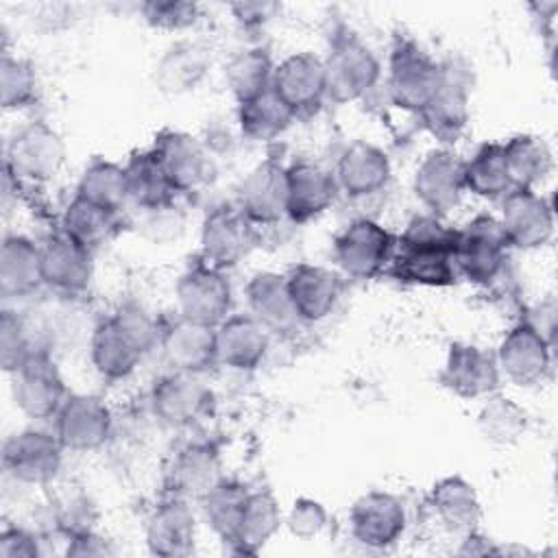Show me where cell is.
<instances>
[{
  "instance_id": "1",
  "label": "cell",
  "mask_w": 558,
  "mask_h": 558,
  "mask_svg": "<svg viewBox=\"0 0 558 558\" xmlns=\"http://www.w3.org/2000/svg\"><path fill=\"white\" fill-rule=\"evenodd\" d=\"M458 229L447 227L438 216H414L397 238L388 272L408 286L449 288L458 281L453 262Z\"/></svg>"
},
{
  "instance_id": "2",
  "label": "cell",
  "mask_w": 558,
  "mask_h": 558,
  "mask_svg": "<svg viewBox=\"0 0 558 558\" xmlns=\"http://www.w3.org/2000/svg\"><path fill=\"white\" fill-rule=\"evenodd\" d=\"M159 338L161 325L142 305L124 303L92 329V366L102 379H126L135 373L144 355L159 347Z\"/></svg>"
},
{
  "instance_id": "3",
  "label": "cell",
  "mask_w": 558,
  "mask_h": 558,
  "mask_svg": "<svg viewBox=\"0 0 558 558\" xmlns=\"http://www.w3.org/2000/svg\"><path fill=\"white\" fill-rule=\"evenodd\" d=\"M327 98L347 105L364 98L381 76V65L368 44L355 33L340 31L333 35L327 57H323Z\"/></svg>"
},
{
  "instance_id": "4",
  "label": "cell",
  "mask_w": 558,
  "mask_h": 558,
  "mask_svg": "<svg viewBox=\"0 0 558 558\" xmlns=\"http://www.w3.org/2000/svg\"><path fill=\"white\" fill-rule=\"evenodd\" d=\"M442 63L425 52L414 39L397 37L388 57V96L395 107L408 113H421L436 92Z\"/></svg>"
},
{
  "instance_id": "5",
  "label": "cell",
  "mask_w": 558,
  "mask_h": 558,
  "mask_svg": "<svg viewBox=\"0 0 558 558\" xmlns=\"http://www.w3.org/2000/svg\"><path fill=\"white\" fill-rule=\"evenodd\" d=\"M510 244L495 216L480 214L471 218L456 235L453 262L458 277L475 286H490L501 277L508 264Z\"/></svg>"
},
{
  "instance_id": "6",
  "label": "cell",
  "mask_w": 558,
  "mask_h": 558,
  "mask_svg": "<svg viewBox=\"0 0 558 558\" xmlns=\"http://www.w3.org/2000/svg\"><path fill=\"white\" fill-rule=\"evenodd\" d=\"M397 238L377 220L357 218L333 240V262L342 277L368 281L388 270Z\"/></svg>"
},
{
  "instance_id": "7",
  "label": "cell",
  "mask_w": 558,
  "mask_h": 558,
  "mask_svg": "<svg viewBox=\"0 0 558 558\" xmlns=\"http://www.w3.org/2000/svg\"><path fill=\"white\" fill-rule=\"evenodd\" d=\"M65 161L63 137L44 120L20 126L4 150V172L15 181L46 183L59 174Z\"/></svg>"
},
{
  "instance_id": "8",
  "label": "cell",
  "mask_w": 558,
  "mask_h": 558,
  "mask_svg": "<svg viewBox=\"0 0 558 558\" xmlns=\"http://www.w3.org/2000/svg\"><path fill=\"white\" fill-rule=\"evenodd\" d=\"M174 294L179 316L187 320L218 327L225 318L231 316L233 290L229 277L225 275V270L214 268L203 259L181 272Z\"/></svg>"
},
{
  "instance_id": "9",
  "label": "cell",
  "mask_w": 558,
  "mask_h": 558,
  "mask_svg": "<svg viewBox=\"0 0 558 558\" xmlns=\"http://www.w3.org/2000/svg\"><path fill=\"white\" fill-rule=\"evenodd\" d=\"M63 451L54 432L28 427L7 438L2 447V469L17 484L46 486L59 475Z\"/></svg>"
},
{
  "instance_id": "10",
  "label": "cell",
  "mask_w": 558,
  "mask_h": 558,
  "mask_svg": "<svg viewBox=\"0 0 558 558\" xmlns=\"http://www.w3.org/2000/svg\"><path fill=\"white\" fill-rule=\"evenodd\" d=\"M471 76L458 61H442V74L429 102L418 113L425 131L442 146L456 144L469 124Z\"/></svg>"
},
{
  "instance_id": "11",
  "label": "cell",
  "mask_w": 558,
  "mask_h": 558,
  "mask_svg": "<svg viewBox=\"0 0 558 558\" xmlns=\"http://www.w3.org/2000/svg\"><path fill=\"white\" fill-rule=\"evenodd\" d=\"M257 244V227L233 205H218L201 225V257L205 264L229 270Z\"/></svg>"
},
{
  "instance_id": "12",
  "label": "cell",
  "mask_w": 558,
  "mask_h": 558,
  "mask_svg": "<svg viewBox=\"0 0 558 558\" xmlns=\"http://www.w3.org/2000/svg\"><path fill=\"white\" fill-rule=\"evenodd\" d=\"M214 401L211 390L201 381V375L168 371L155 379L148 392V408L153 416L170 427L185 429L196 425Z\"/></svg>"
},
{
  "instance_id": "13",
  "label": "cell",
  "mask_w": 558,
  "mask_h": 558,
  "mask_svg": "<svg viewBox=\"0 0 558 558\" xmlns=\"http://www.w3.org/2000/svg\"><path fill=\"white\" fill-rule=\"evenodd\" d=\"M13 375V399L20 412L35 421L54 418L63 401L68 399V388L63 375L52 360L48 349L35 351Z\"/></svg>"
},
{
  "instance_id": "14",
  "label": "cell",
  "mask_w": 558,
  "mask_h": 558,
  "mask_svg": "<svg viewBox=\"0 0 558 558\" xmlns=\"http://www.w3.org/2000/svg\"><path fill=\"white\" fill-rule=\"evenodd\" d=\"M54 434L65 451H96L100 449L113 429V416L109 405L98 395L74 392L68 395L59 412L54 414Z\"/></svg>"
},
{
  "instance_id": "15",
  "label": "cell",
  "mask_w": 558,
  "mask_h": 558,
  "mask_svg": "<svg viewBox=\"0 0 558 558\" xmlns=\"http://www.w3.org/2000/svg\"><path fill=\"white\" fill-rule=\"evenodd\" d=\"M510 248L534 251L554 238V205L536 190L512 187L501 198V216L497 218Z\"/></svg>"
},
{
  "instance_id": "16",
  "label": "cell",
  "mask_w": 558,
  "mask_h": 558,
  "mask_svg": "<svg viewBox=\"0 0 558 558\" xmlns=\"http://www.w3.org/2000/svg\"><path fill=\"white\" fill-rule=\"evenodd\" d=\"M551 347L554 342L523 318L508 329L497 347L499 373L514 386L541 384L551 368Z\"/></svg>"
},
{
  "instance_id": "17",
  "label": "cell",
  "mask_w": 558,
  "mask_h": 558,
  "mask_svg": "<svg viewBox=\"0 0 558 558\" xmlns=\"http://www.w3.org/2000/svg\"><path fill=\"white\" fill-rule=\"evenodd\" d=\"M150 150L177 194L196 192L214 172L207 148L190 133L163 129L155 135Z\"/></svg>"
},
{
  "instance_id": "18",
  "label": "cell",
  "mask_w": 558,
  "mask_h": 558,
  "mask_svg": "<svg viewBox=\"0 0 558 558\" xmlns=\"http://www.w3.org/2000/svg\"><path fill=\"white\" fill-rule=\"evenodd\" d=\"M403 501L388 490H368L349 510V530L355 543L368 549H388L405 532Z\"/></svg>"
},
{
  "instance_id": "19",
  "label": "cell",
  "mask_w": 558,
  "mask_h": 558,
  "mask_svg": "<svg viewBox=\"0 0 558 558\" xmlns=\"http://www.w3.org/2000/svg\"><path fill=\"white\" fill-rule=\"evenodd\" d=\"M438 379L460 399H486L497 392L501 373L493 353L477 344L451 342Z\"/></svg>"
},
{
  "instance_id": "20",
  "label": "cell",
  "mask_w": 558,
  "mask_h": 558,
  "mask_svg": "<svg viewBox=\"0 0 558 558\" xmlns=\"http://www.w3.org/2000/svg\"><path fill=\"white\" fill-rule=\"evenodd\" d=\"M412 190L427 214L442 218L464 194L462 159L447 146L429 150L414 170Z\"/></svg>"
},
{
  "instance_id": "21",
  "label": "cell",
  "mask_w": 558,
  "mask_h": 558,
  "mask_svg": "<svg viewBox=\"0 0 558 558\" xmlns=\"http://www.w3.org/2000/svg\"><path fill=\"white\" fill-rule=\"evenodd\" d=\"M272 94L294 113H312L327 98L323 59L314 52H294L275 65Z\"/></svg>"
},
{
  "instance_id": "22",
  "label": "cell",
  "mask_w": 558,
  "mask_h": 558,
  "mask_svg": "<svg viewBox=\"0 0 558 558\" xmlns=\"http://www.w3.org/2000/svg\"><path fill=\"white\" fill-rule=\"evenodd\" d=\"M220 449L209 440L185 442L174 451L166 469L170 495L183 499H203L222 480Z\"/></svg>"
},
{
  "instance_id": "23",
  "label": "cell",
  "mask_w": 558,
  "mask_h": 558,
  "mask_svg": "<svg viewBox=\"0 0 558 558\" xmlns=\"http://www.w3.org/2000/svg\"><path fill=\"white\" fill-rule=\"evenodd\" d=\"M338 185L323 166L299 159L286 166V218L305 225L323 216L336 201Z\"/></svg>"
},
{
  "instance_id": "24",
  "label": "cell",
  "mask_w": 558,
  "mask_h": 558,
  "mask_svg": "<svg viewBox=\"0 0 558 558\" xmlns=\"http://www.w3.org/2000/svg\"><path fill=\"white\" fill-rule=\"evenodd\" d=\"M196 545V519L190 499L166 495L146 519V547L159 558H185Z\"/></svg>"
},
{
  "instance_id": "25",
  "label": "cell",
  "mask_w": 558,
  "mask_h": 558,
  "mask_svg": "<svg viewBox=\"0 0 558 558\" xmlns=\"http://www.w3.org/2000/svg\"><path fill=\"white\" fill-rule=\"evenodd\" d=\"M159 349L170 371L203 375L218 366L216 327H207L183 316L161 325Z\"/></svg>"
},
{
  "instance_id": "26",
  "label": "cell",
  "mask_w": 558,
  "mask_h": 558,
  "mask_svg": "<svg viewBox=\"0 0 558 558\" xmlns=\"http://www.w3.org/2000/svg\"><path fill=\"white\" fill-rule=\"evenodd\" d=\"M235 207L255 225L268 227L286 218V166L264 159L238 185Z\"/></svg>"
},
{
  "instance_id": "27",
  "label": "cell",
  "mask_w": 558,
  "mask_h": 558,
  "mask_svg": "<svg viewBox=\"0 0 558 558\" xmlns=\"http://www.w3.org/2000/svg\"><path fill=\"white\" fill-rule=\"evenodd\" d=\"M286 286L299 323H318L336 310L344 281L331 268L303 262L288 270Z\"/></svg>"
},
{
  "instance_id": "28",
  "label": "cell",
  "mask_w": 558,
  "mask_h": 558,
  "mask_svg": "<svg viewBox=\"0 0 558 558\" xmlns=\"http://www.w3.org/2000/svg\"><path fill=\"white\" fill-rule=\"evenodd\" d=\"M392 166L386 150L366 140H355L340 153L333 179L349 198H368L386 190Z\"/></svg>"
},
{
  "instance_id": "29",
  "label": "cell",
  "mask_w": 558,
  "mask_h": 558,
  "mask_svg": "<svg viewBox=\"0 0 558 558\" xmlns=\"http://www.w3.org/2000/svg\"><path fill=\"white\" fill-rule=\"evenodd\" d=\"M41 275L46 288L76 296L94 279V253L59 231L41 244Z\"/></svg>"
},
{
  "instance_id": "30",
  "label": "cell",
  "mask_w": 558,
  "mask_h": 558,
  "mask_svg": "<svg viewBox=\"0 0 558 558\" xmlns=\"http://www.w3.org/2000/svg\"><path fill=\"white\" fill-rule=\"evenodd\" d=\"M270 331L251 314H231L216 327V360L231 371L251 373L262 366Z\"/></svg>"
},
{
  "instance_id": "31",
  "label": "cell",
  "mask_w": 558,
  "mask_h": 558,
  "mask_svg": "<svg viewBox=\"0 0 558 558\" xmlns=\"http://www.w3.org/2000/svg\"><path fill=\"white\" fill-rule=\"evenodd\" d=\"M211 65L205 46L192 39H179L168 46L153 68V83L163 96H185L207 76Z\"/></svg>"
},
{
  "instance_id": "32",
  "label": "cell",
  "mask_w": 558,
  "mask_h": 558,
  "mask_svg": "<svg viewBox=\"0 0 558 558\" xmlns=\"http://www.w3.org/2000/svg\"><path fill=\"white\" fill-rule=\"evenodd\" d=\"M44 286L41 244L20 233H7L0 248V292L4 299L31 296Z\"/></svg>"
},
{
  "instance_id": "33",
  "label": "cell",
  "mask_w": 558,
  "mask_h": 558,
  "mask_svg": "<svg viewBox=\"0 0 558 558\" xmlns=\"http://www.w3.org/2000/svg\"><path fill=\"white\" fill-rule=\"evenodd\" d=\"M244 299L248 314L268 331H288L299 323L288 294L286 275L272 270L255 272L244 286Z\"/></svg>"
},
{
  "instance_id": "34",
  "label": "cell",
  "mask_w": 558,
  "mask_h": 558,
  "mask_svg": "<svg viewBox=\"0 0 558 558\" xmlns=\"http://www.w3.org/2000/svg\"><path fill=\"white\" fill-rule=\"evenodd\" d=\"M429 508L440 525L456 534L477 530L482 519V501L477 490L460 475H447L432 486Z\"/></svg>"
},
{
  "instance_id": "35",
  "label": "cell",
  "mask_w": 558,
  "mask_h": 558,
  "mask_svg": "<svg viewBox=\"0 0 558 558\" xmlns=\"http://www.w3.org/2000/svg\"><path fill=\"white\" fill-rule=\"evenodd\" d=\"M279 527L281 508L275 495L266 488L248 490L229 547L233 554H259L262 547L279 532Z\"/></svg>"
},
{
  "instance_id": "36",
  "label": "cell",
  "mask_w": 558,
  "mask_h": 558,
  "mask_svg": "<svg viewBox=\"0 0 558 558\" xmlns=\"http://www.w3.org/2000/svg\"><path fill=\"white\" fill-rule=\"evenodd\" d=\"M122 214L74 196L61 214V233L87 251H98L120 231Z\"/></svg>"
},
{
  "instance_id": "37",
  "label": "cell",
  "mask_w": 558,
  "mask_h": 558,
  "mask_svg": "<svg viewBox=\"0 0 558 558\" xmlns=\"http://www.w3.org/2000/svg\"><path fill=\"white\" fill-rule=\"evenodd\" d=\"M504 146V161L510 177L512 187L536 190V185L545 183L554 168V157L545 140L521 133L512 135Z\"/></svg>"
},
{
  "instance_id": "38",
  "label": "cell",
  "mask_w": 558,
  "mask_h": 558,
  "mask_svg": "<svg viewBox=\"0 0 558 558\" xmlns=\"http://www.w3.org/2000/svg\"><path fill=\"white\" fill-rule=\"evenodd\" d=\"M124 170L129 183V203L144 211L174 205L177 192L172 190L150 148L131 155V159L124 163Z\"/></svg>"
},
{
  "instance_id": "39",
  "label": "cell",
  "mask_w": 558,
  "mask_h": 558,
  "mask_svg": "<svg viewBox=\"0 0 558 558\" xmlns=\"http://www.w3.org/2000/svg\"><path fill=\"white\" fill-rule=\"evenodd\" d=\"M462 179L464 192H471L473 196L486 201L504 198L512 190L504 161V146L499 142L482 144L471 159L462 161Z\"/></svg>"
},
{
  "instance_id": "40",
  "label": "cell",
  "mask_w": 558,
  "mask_h": 558,
  "mask_svg": "<svg viewBox=\"0 0 558 558\" xmlns=\"http://www.w3.org/2000/svg\"><path fill=\"white\" fill-rule=\"evenodd\" d=\"M235 120L240 133L251 142H272L281 137L292 122L294 113L272 94V89L238 105Z\"/></svg>"
},
{
  "instance_id": "41",
  "label": "cell",
  "mask_w": 558,
  "mask_h": 558,
  "mask_svg": "<svg viewBox=\"0 0 558 558\" xmlns=\"http://www.w3.org/2000/svg\"><path fill=\"white\" fill-rule=\"evenodd\" d=\"M275 63L266 48L253 46L235 52L225 65V83L235 102H246L270 89Z\"/></svg>"
},
{
  "instance_id": "42",
  "label": "cell",
  "mask_w": 558,
  "mask_h": 558,
  "mask_svg": "<svg viewBox=\"0 0 558 558\" xmlns=\"http://www.w3.org/2000/svg\"><path fill=\"white\" fill-rule=\"evenodd\" d=\"M74 196H81L94 205L122 214V209L129 203V183L124 166L109 159H92L76 183Z\"/></svg>"
},
{
  "instance_id": "43",
  "label": "cell",
  "mask_w": 558,
  "mask_h": 558,
  "mask_svg": "<svg viewBox=\"0 0 558 558\" xmlns=\"http://www.w3.org/2000/svg\"><path fill=\"white\" fill-rule=\"evenodd\" d=\"M530 427V416L523 405L506 395H488L477 412V429L482 438L497 447L517 445Z\"/></svg>"
},
{
  "instance_id": "44",
  "label": "cell",
  "mask_w": 558,
  "mask_h": 558,
  "mask_svg": "<svg viewBox=\"0 0 558 558\" xmlns=\"http://www.w3.org/2000/svg\"><path fill=\"white\" fill-rule=\"evenodd\" d=\"M248 486H244L242 482L238 480H227L222 477L203 499V512H205V519L209 523V527L214 530V534L225 543L229 545L233 534H235V527H238V521H240V512H242V506L246 501V495H248Z\"/></svg>"
},
{
  "instance_id": "45",
  "label": "cell",
  "mask_w": 558,
  "mask_h": 558,
  "mask_svg": "<svg viewBox=\"0 0 558 558\" xmlns=\"http://www.w3.org/2000/svg\"><path fill=\"white\" fill-rule=\"evenodd\" d=\"M39 98V76L28 59L2 52L0 102L7 111H22Z\"/></svg>"
},
{
  "instance_id": "46",
  "label": "cell",
  "mask_w": 558,
  "mask_h": 558,
  "mask_svg": "<svg viewBox=\"0 0 558 558\" xmlns=\"http://www.w3.org/2000/svg\"><path fill=\"white\" fill-rule=\"evenodd\" d=\"M46 349L35 344L28 323L13 310L4 307L0 316V364L7 373H15L35 351Z\"/></svg>"
},
{
  "instance_id": "47",
  "label": "cell",
  "mask_w": 558,
  "mask_h": 558,
  "mask_svg": "<svg viewBox=\"0 0 558 558\" xmlns=\"http://www.w3.org/2000/svg\"><path fill=\"white\" fill-rule=\"evenodd\" d=\"M140 15L150 28L177 33L194 26L201 9L196 2L185 0H146L140 4Z\"/></svg>"
},
{
  "instance_id": "48",
  "label": "cell",
  "mask_w": 558,
  "mask_h": 558,
  "mask_svg": "<svg viewBox=\"0 0 558 558\" xmlns=\"http://www.w3.org/2000/svg\"><path fill=\"white\" fill-rule=\"evenodd\" d=\"M327 521H329V514L320 501L312 497H299L288 510L286 527L290 530L292 536L301 541H310L323 534V530L327 527Z\"/></svg>"
},
{
  "instance_id": "49",
  "label": "cell",
  "mask_w": 558,
  "mask_h": 558,
  "mask_svg": "<svg viewBox=\"0 0 558 558\" xmlns=\"http://www.w3.org/2000/svg\"><path fill=\"white\" fill-rule=\"evenodd\" d=\"M41 556L39 538L26 527H4L0 532V558H37Z\"/></svg>"
},
{
  "instance_id": "50",
  "label": "cell",
  "mask_w": 558,
  "mask_h": 558,
  "mask_svg": "<svg viewBox=\"0 0 558 558\" xmlns=\"http://www.w3.org/2000/svg\"><path fill=\"white\" fill-rule=\"evenodd\" d=\"M116 549L102 538L98 536L94 530H81L68 536V556H87V558H100V556H111Z\"/></svg>"
},
{
  "instance_id": "51",
  "label": "cell",
  "mask_w": 558,
  "mask_h": 558,
  "mask_svg": "<svg viewBox=\"0 0 558 558\" xmlns=\"http://www.w3.org/2000/svg\"><path fill=\"white\" fill-rule=\"evenodd\" d=\"M277 11H279V4H275V2H238V4H231L233 17L246 28L262 26L264 22L275 17Z\"/></svg>"
},
{
  "instance_id": "52",
  "label": "cell",
  "mask_w": 558,
  "mask_h": 558,
  "mask_svg": "<svg viewBox=\"0 0 558 558\" xmlns=\"http://www.w3.org/2000/svg\"><path fill=\"white\" fill-rule=\"evenodd\" d=\"M462 547L460 554H471V556H482V554H499L497 547H493L484 534H480L477 530H471L466 534H462Z\"/></svg>"
}]
</instances>
